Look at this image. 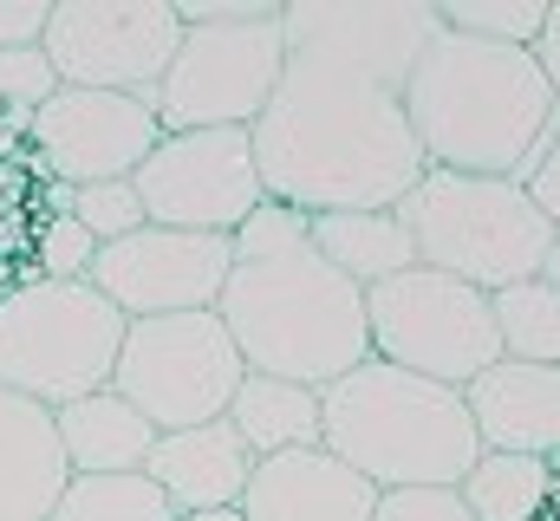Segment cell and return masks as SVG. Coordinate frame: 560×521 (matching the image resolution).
<instances>
[{
  "label": "cell",
  "mask_w": 560,
  "mask_h": 521,
  "mask_svg": "<svg viewBox=\"0 0 560 521\" xmlns=\"http://www.w3.org/2000/svg\"><path fill=\"white\" fill-rule=\"evenodd\" d=\"M125 326L131 320L92 280H20L0 293V385L66 410L112 385Z\"/></svg>",
  "instance_id": "7"
},
{
  "label": "cell",
  "mask_w": 560,
  "mask_h": 521,
  "mask_svg": "<svg viewBox=\"0 0 560 521\" xmlns=\"http://www.w3.org/2000/svg\"><path fill=\"white\" fill-rule=\"evenodd\" d=\"M405 118L423 150V170L522 183V170L555 130L560 99L535 53L463 39L443 26L423 46L418 72L405 79Z\"/></svg>",
  "instance_id": "2"
},
{
  "label": "cell",
  "mask_w": 560,
  "mask_h": 521,
  "mask_svg": "<svg viewBox=\"0 0 560 521\" xmlns=\"http://www.w3.org/2000/svg\"><path fill=\"white\" fill-rule=\"evenodd\" d=\"M456 496L469 502L476 521H541L548 502L560 496V476L548 456H509V450H482L476 470L456 483Z\"/></svg>",
  "instance_id": "22"
},
{
  "label": "cell",
  "mask_w": 560,
  "mask_h": 521,
  "mask_svg": "<svg viewBox=\"0 0 560 521\" xmlns=\"http://www.w3.org/2000/svg\"><path fill=\"white\" fill-rule=\"evenodd\" d=\"M535 59H541V72H548V85H555V99H560V0L548 7V33H541Z\"/></svg>",
  "instance_id": "33"
},
{
  "label": "cell",
  "mask_w": 560,
  "mask_h": 521,
  "mask_svg": "<svg viewBox=\"0 0 560 521\" xmlns=\"http://www.w3.org/2000/svg\"><path fill=\"white\" fill-rule=\"evenodd\" d=\"M229 424L242 430V443L255 456H280V450H313L326 437V417H319V391L268 379V372H248L235 404H229Z\"/></svg>",
  "instance_id": "21"
},
{
  "label": "cell",
  "mask_w": 560,
  "mask_h": 521,
  "mask_svg": "<svg viewBox=\"0 0 560 521\" xmlns=\"http://www.w3.org/2000/svg\"><path fill=\"white\" fill-rule=\"evenodd\" d=\"M183 46L150 92L163 137L183 130H255V118L275 105L280 72H287V39H280V7L268 0H215V7H183Z\"/></svg>",
  "instance_id": "5"
},
{
  "label": "cell",
  "mask_w": 560,
  "mask_h": 521,
  "mask_svg": "<svg viewBox=\"0 0 560 521\" xmlns=\"http://www.w3.org/2000/svg\"><path fill=\"white\" fill-rule=\"evenodd\" d=\"M0 280H7V260H0Z\"/></svg>",
  "instance_id": "37"
},
{
  "label": "cell",
  "mask_w": 560,
  "mask_h": 521,
  "mask_svg": "<svg viewBox=\"0 0 560 521\" xmlns=\"http://www.w3.org/2000/svg\"><path fill=\"white\" fill-rule=\"evenodd\" d=\"M46 521H183V509L143 470H125V476H72Z\"/></svg>",
  "instance_id": "23"
},
{
  "label": "cell",
  "mask_w": 560,
  "mask_h": 521,
  "mask_svg": "<svg viewBox=\"0 0 560 521\" xmlns=\"http://www.w3.org/2000/svg\"><path fill=\"white\" fill-rule=\"evenodd\" d=\"M398 216L418 242V267L456 274L482 293L535 280L548 248H555V222L509 176L423 170V183L398 202Z\"/></svg>",
  "instance_id": "6"
},
{
  "label": "cell",
  "mask_w": 560,
  "mask_h": 521,
  "mask_svg": "<svg viewBox=\"0 0 560 521\" xmlns=\"http://www.w3.org/2000/svg\"><path fill=\"white\" fill-rule=\"evenodd\" d=\"M365 326H372V359L456 391L476 385L502 359L495 300L436 267H405V274L365 287Z\"/></svg>",
  "instance_id": "8"
},
{
  "label": "cell",
  "mask_w": 560,
  "mask_h": 521,
  "mask_svg": "<svg viewBox=\"0 0 560 521\" xmlns=\"http://www.w3.org/2000/svg\"><path fill=\"white\" fill-rule=\"evenodd\" d=\"M0 157H7V125H0Z\"/></svg>",
  "instance_id": "36"
},
{
  "label": "cell",
  "mask_w": 560,
  "mask_h": 521,
  "mask_svg": "<svg viewBox=\"0 0 560 521\" xmlns=\"http://www.w3.org/2000/svg\"><path fill=\"white\" fill-rule=\"evenodd\" d=\"M26 255L39 260V280H85L92 260H98V242H92V229L72 209H46Z\"/></svg>",
  "instance_id": "27"
},
{
  "label": "cell",
  "mask_w": 560,
  "mask_h": 521,
  "mask_svg": "<svg viewBox=\"0 0 560 521\" xmlns=\"http://www.w3.org/2000/svg\"><path fill=\"white\" fill-rule=\"evenodd\" d=\"M306 242H313L319 260H332L352 287H378V280L418 267V242H411L398 209H332V216H313Z\"/></svg>",
  "instance_id": "20"
},
{
  "label": "cell",
  "mask_w": 560,
  "mask_h": 521,
  "mask_svg": "<svg viewBox=\"0 0 560 521\" xmlns=\"http://www.w3.org/2000/svg\"><path fill=\"white\" fill-rule=\"evenodd\" d=\"M436 33H443L436 0H300V7H280L287 53H326V59L365 66L398 92L418 72L423 46Z\"/></svg>",
  "instance_id": "14"
},
{
  "label": "cell",
  "mask_w": 560,
  "mask_h": 521,
  "mask_svg": "<svg viewBox=\"0 0 560 521\" xmlns=\"http://www.w3.org/2000/svg\"><path fill=\"white\" fill-rule=\"evenodd\" d=\"M378 489L339 463L326 443L313 450H280V456H255L242 516L248 521H372Z\"/></svg>",
  "instance_id": "15"
},
{
  "label": "cell",
  "mask_w": 560,
  "mask_h": 521,
  "mask_svg": "<svg viewBox=\"0 0 560 521\" xmlns=\"http://www.w3.org/2000/svg\"><path fill=\"white\" fill-rule=\"evenodd\" d=\"M52 20V0H0V53L7 46H39Z\"/></svg>",
  "instance_id": "32"
},
{
  "label": "cell",
  "mask_w": 560,
  "mask_h": 521,
  "mask_svg": "<svg viewBox=\"0 0 560 521\" xmlns=\"http://www.w3.org/2000/svg\"><path fill=\"white\" fill-rule=\"evenodd\" d=\"M522 189H528V202L555 222V235H560V118L548 130V143L535 150V163L522 170Z\"/></svg>",
  "instance_id": "31"
},
{
  "label": "cell",
  "mask_w": 560,
  "mask_h": 521,
  "mask_svg": "<svg viewBox=\"0 0 560 521\" xmlns=\"http://www.w3.org/2000/svg\"><path fill=\"white\" fill-rule=\"evenodd\" d=\"M495 300V333H502V359H522V366H560V287H548L541 274L535 280H515Z\"/></svg>",
  "instance_id": "24"
},
{
  "label": "cell",
  "mask_w": 560,
  "mask_h": 521,
  "mask_svg": "<svg viewBox=\"0 0 560 521\" xmlns=\"http://www.w3.org/2000/svg\"><path fill=\"white\" fill-rule=\"evenodd\" d=\"M131 183H138L143 216L156 229H189V235H235L268 202L248 130H183V137H163Z\"/></svg>",
  "instance_id": "11"
},
{
  "label": "cell",
  "mask_w": 560,
  "mask_h": 521,
  "mask_svg": "<svg viewBox=\"0 0 560 521\" xmlns=\"http://www.w3.org/2000/svg\"><path fill=\"white\" fill-rule=\"evenodd\" d=\"M183 521H248L242 509H202V516H183Z\"/></svg>",
  "instance_id": "35"
},
{
  "label": "cell",
  "mask_w": 560,
  "mask_h": 521,
  "mask_svg": "<svg viewBox=\"0 0 560 521\" xmlns=\"http://www.w3.org/2000/svg\"><path fill=\"white\" fill-rule=\"evenodd\" d=\"M372 521H476L456 489H378Z\"/></svg>",
  "instance_id": "30"
},
{
  "label": "cell",
  "mask_w": 560,
  "mask_h": 521,
  "mask_svg": "<svg viewBox=\"0 0 560 521\" xmlns=\"http://www.w3.org/2000/svg\"><path fill=\"white\" fill-rule=\"evenodd\" d=\"M183 46V20L170 0H52L39 53L59 85L79 92H131L150 99Z\"/></svg>",
  "instance_id": "10"
},
{
  "label": "cell",
  "mask_w": 560,
  "mask_h": 521,
  "mask_svg": "<svg viewBox=\"0 0 560 521\" xmlns=\"http://www.w3.org/2000/svg\"><path fill=\"white\" fill-rule=\"evenodd\" d=\"M319 443L372 489H456L482 456L463 391L385 359H365L359 372L319 391Z\"/></svg>",
  "instance_id": "4"
},
{
  "label": "cell",
  "mask_w": 560,
  "mask_h": 521,
  "mask_svg": "<svg viewBox=\"0 0 560 521\" xmlns=\"http://www.w3.org/2000/svg\"><path fill=\"white\" fill-rule=\"evenodd\" d=\"M541 280H548V287H560V235H555V248H548V260H541Z\"/></svg>",
  "instance_id": "34"
},
{
  "label": "cell",
  "mask_w": 560,
  "mask_h": 521,
  "mask_svg": "<svg viewBox=\"0 0 560 521\" xmlns=\"http://www.w3.org/2000/svg\"><path fill=\"white\" fill-rule=\"evenodd\" d=\"M268 202L300 216L398 209L423 183L405 92L326 53H287L275 105L248 130Z\"/></svg>",
  "instance_id": "1"
},
{
  "label": "cell",
  "mask_w": 560,
  "mask_h": 521,
  "mask_svg": "<svg viewBox=\"0 0 560 521\" xmlns=\"http://www.w3.org/2000/svg\"><path fill=\"white\" fill-rule=\"evenodd\" d=\"M548 7H555V0H436V13H443L450 33L489 39V46H522V53L541 46Z\"/></svg>",
  "instance_id": "25"
},
{
  "label": "cell",
  "mask_w": 560,
  "mask_h": 521,
  "mask_svg": "<svg viewBox=\"0 0 560 521\" xmlns=\"http://www.w3.org/2000/svg\"><path fill=\"white\" fill-rule=\"evenodd\" d=\"M59 92V72L39 46H7L0 53V125L7 130H33V112Z\"/></svg>",
  "instance_id": "26"
},
{
  "label": "cell",
  "mask_w": 560,
  "mask_h": 521,
  "mask_svg": "<svg viewBox=\"0 0 560 521\" xmlns=\"http://www.w3.org/2000/svg\"><path fill=\"white\" fill-rule=\"evenodd\" d=\"M143 476L183 509V516H202V509H242L248 496V476H255V450L242 443V430L229 417L215 424H189V430H163Z\"/></svg>",
  "instance_id": "16"
},
{
  "label": "cell",
  "mask_w": 560,
  "mask_h": 521,
  "mask_svg": "<svg viewBox=\"0 0 560 521\" xmlns=\"http://www.w3.org/2000/svg\"><path fill=\"white\" fill-rule=\"evenodd\" d=\"M482 450L509 456H560V366L495 359L476 385H463Z\"/></svg>",
  "instance_id": "17"
},
{
  "label": "cell",
  "mask_w": 560,
  "mask_h": 521,
  "mask_svg": "<svg viewBox=\"0 0 560 521\" xmlns=\"http://www.w3.org/2000/svg\"><path fill=\"white\" fill-rule=\"evenodd\" d=\"M72 216L92 229L98 248H105V242H125V235H138V229H150L143 196H138L131 176H125V183H85V189H72Z\"/></svg>",
  "instance_id": "28"
},
{
  "label": "cell",
  "mask_w": 560,
  "mask_h": 521,
  "mask_svg": "<svg viewBox=\"0 0 560 521\" xmlns=\"http://www.w3.org/2000/svg\"><path fill=\"white\" fill-rule=\"evenodd\" d=\"M156 143H163V125H156L150 99H131V92H79V85H59L33 112V130H26V150L66 189L138 176Z\"/></svg>",
  "instance_id": "12"
},
{
  "label": "cell",
  "mask_w": 560,
  "mask_h": 521,
  "mask_svg": "<svg viewBox=\"0 0 560 521\" xmlns=\"http://www.w3.org/2000/svg\"><path fill=\"white\" fill-rule=\"evenodd\" d=\"M66 483L72 463L59 450L52 410L0 385V521H46Z\"/></svg>",
  "instance_id": "18"
},
{
  "label": "cell",
  "mask_w": 560,
  "mask_h": 521,
  "mask_svg": "<svg viewBox=\"0 0 560 521\" xmlns=\"http://www.w3.org/2000/svg\"><path fill=\"white\" fill-rule=\"evenodd\" d=\"M242 379H248V359L229 339L222 313H163V320H131L125 326L112 391L131 397L163 437V430L229 417Z\"/></svg>",
  "instance_id": "9"
},
{
  "label": "cell",
  "mask_w": 560,
  "mask_h": 521,
  "mask_svg": "<svg viewBox=\"0 0 560 521\" xmlns=\"http://www.w3.org/2000/svg\"><path fill=\"white\" fill-rule=\"evenodd\" d=\"M215 313L229 339L242 346L248 372H268L287 385L326 391L372 359L365 287H352L313 248H293L275 260H235Z\"/></svg>",
  "instance_id": "3"
},
{
  "label": "cell",
  "mask_w": 560,
  "mask_h": 521,
  "mask_svg": "<svg viewBox=\"0 0 560 521\" xmlns=\"http://www.w3.org/2000/svg\"><path fill=\"white\" fill-rule=\"evenodd\" d=\"M52 430H59V450H66L72 476H125V470H143L150 450H156V424L112 385L52 410Z\"/></svg>",
  "instance_id": "19"
},
{
  "label": "cell",
  "mask_w": 560,
  "mask_h": 521,
  "mask_svg": "<svg viewBox=\"0 0 560 521\" xmlns=\"http://www.w3.org/2000/svg\"><path fill=\"white\" fill-rule=\"evenodd\" d=\"M306 222H313V216H300V209H287V202H261V209L235 229V260H275V255H293V248H313V242H306Z\"/></svg>",
  "instance_id": "29"
},
{
  "label": "cell",
  "mask_w": 560,
  "mask_h": 521,
  "mask_svg": "<svg viewBox=\"0 0 560 521\" xmlns=\"http://www.w3.org/2000/svg\"><path fill=\"white\" fill-rule=\"evenodd\" d=\"M229 267H235V235H189L150 222L125 242H105L85 280L125 320H163V313H215Z\"/></svg>",
  "instance_id": "13"
}]
</instances>
